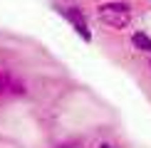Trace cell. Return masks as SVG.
Listing matches in <instances>:
<instances>
[{
	"mask_svg": "<svg viewBox=\"0 0 151 148\" xmlns=\"http://www.w3.org/2000/svg\"><path fill=\"white\" fill-rule=\"evenodd\" d=\"M99 148H114V146H109V143H104V146H99Z\"/></svg>",
	"mask_w": 151,
	"mask_h": 148,
	"instance_id": "cell-5",
	"label": "cell"
},
{
	"mask_svg": "<svg viewBox=\"0 0 151 148\" xmlns=\"http://www.w3.org/2000/svg\"><path fill=\"white\" fill-rule=\"evenodd\" d=\"M57 148H82V143H79V141H67V143H62Z\"/></svg>",
	"mask_w": 151,
	"mask_h": 148,
	"instance_id": "cell-4",
	"label": "cell"
},
{
	"mask_svg": "<svg viewBox=\"0 0 151 148\" xmlns=\"http://www.w3.org/2000/svg\"><path fill=\"white\" fill-rule=\"evenodd\" d=\"M62 12H65V17L72 22V27L79 32V37H82V40H84V42H89V40H92V32H89V25H87L84 15H82V10H79V8H65Z\"/></svg>",
	"mask_w": 151,
	"mask_h": 148,
	"instance_id": "cell-2",
	"label": "cell"
},
{
	"mask_svg": "<svg viewBox=\"0 0 151 148\" xmlns=\"http://www.w3.org/2000/svg\"><path fill=\"white\" fill-rule=\"evenodd\" d=\"M97 17L111 30H124L131 22V10L127 3H114L111 0V3H102L97 8Z\"/></svg>",
	"mask_w": 151,
	"mask_h": 148,
	"instance_id": "cell-1",
	"label": "cell"
},
{
	"mask_svg": "<svg viewBox=\"0 0 151 148\" xmlns=\"http://www.w3.org/2000/svg\"><path fill=\"white\" fill-rule=\"evenodd\" d=\"M131 45L136 49H141V52H149L151 54V37L146 32H134L131 35Z\"/></svg>",
	"mask_w": 151,
	"mask_h": 148,
	"instance_id": "cell-3",
	"label": "cell"
}]
</instances>
